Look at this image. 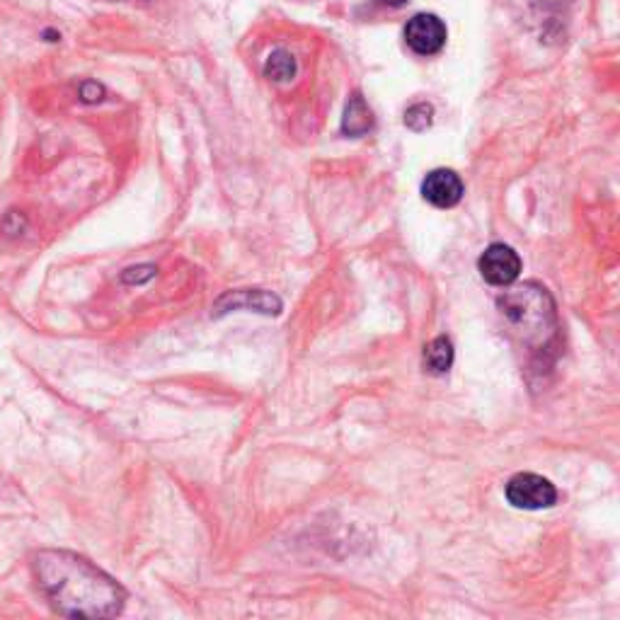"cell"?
<instances>
[{"instance_id":"6da1fadb","label":"cell","mask_w":620,"mask_h":620,"mask_svg":"<svg viewBox=\"0 0 620 620\" xmlns=\"http://www.w3.org/2000/svg\"><path fill=\"white\" fill-rule=\"evenodd\" d=\"M32 574L51 611L59 616L114 618L126 606L124 586L78 552L39 550L32 558Z\"/></svg>"},{"instance_id":"7a4b0ae2","label":"cell","mask_w":620,"mask_h":620,"mask_svg":"<svg viewBox=\"0 0 620 620\" xmlns=\"http://www.w3.org/2000/svg\"><path fill=\"white\" fill-rule=\"evenodd\" d=\"M497 308L507 323L509 335L531 356H546L548 352L558 350L560 320L546 287L536 284V281L511 287L497 299Z\"/></svg>"},{"instance_id":"3957f363","label":"cell","mask_w":620,"mask_h":620,"mask_svg":"<svg viewBox=\"0 0 620 620\" xmlns=\"http://www.w3.org/2000/svg\"><path fill=\"white\" fill-rule=\"evenodd\" d=\"M507 502L514 509L540 511L558 504V487L536 473H516L504 487Z\"/></svg>"},{"instance_id":"277c9868","label":"cell","mask_w":620,"mask_h":620,"mask_svg":"<svg viewBox=\"0 0 620 620\" xmlns=\"http://www.w3.org/2000/svg\"><path fill=\"white\" fill-rule=\"evenodd\" d=\"M483 279L493 287H511L521 275V257L514 247L504 243H493L477 259Z\"/></svg>"},{"instance_id":"5b68a950","label":"cell","mask_w":620,"mask_h":620,"mask_svg":"<svg viewBox=\"0 0 620 620\" xmlns=\"http://www.w3.org/2000/svg\"><path fill=\"white\" fill-rule=\"evenodd\" d=\"M446 32L443 20L434 13H420L405 25V41L408 47L417 53V57H434L446 47Z\"/></svg>"},{"instance_id":"8992f818","label":"cell","mask_w":620,"mask_h":620,"mask_svg":"<svg viewBox=\"0 0 620 620\" xmlns=\"http://www.w3.org/2000/svg\"><path fill=\"white\" fill-rule=\"evenodd\" d=\"M231 311H255L263 315H279L281 301L279 296H275V293L265 289H235V291H226L223 296H219L214 303L216 318H221V315Z\"/></svg>"},{"instance_id":"52a82bcc","label":"cell","mask_w":620,"mask_h":620,"mask_svg":"<svg viewBox=\"0 0 620 620\" xmlns=\"http://www.w3.org/2000/svg\"><path fill=\"white\" fill-rule=\"evenodd\" d=\"M465 194L463 180L455 175L453 170L437 168L427 172V178L422 182V197L437 209H453L455 204H461Z\"/></svg>"},{"instance_id":"ba28073f","label":"cell","mask_w":620,"mask_h":620,"mask_svg":"<svg viewBox=\"0 0 620 620\" xmlns=\"http://www.w3.org/2000/svg\"><path fill=\"white\" fill-rule=\"evenodd\" d=\"M374 129V114L372 107L366 105L362 93H354L350 97V102L344 107L342 117V134L344 136H366Z\"/></svg>"},{"instance_id":"9c48e42d","label":"cell","mask_w":620,"mask_h":620,"mask_svg":"<svg viewBox=\"0 0 620 620\" xmlns=\"http://www.w3.org/2000/svg\"><path fill=\"white\" fill-rule=\"evenodd\" d=\"M453 366V342L446 335L434 337V340L424 347V368L434 376L449 374Z\"/></svg>"},{"instance_id":"30bf717a","label":"cell","mask_w":620,"mask_h":620,"mask_svg":"<svg viewBox=\"0 0 620 620\" xmlns=\"http://www.w3.org/2000/svg\"><path fill=\"white\" fill-rule=\"evenodd\" d=\"M299 63L296 57L287 49H275L265 61V75L275 83H289L296 78Z\"/></svg>"},{"instance_id":"8fae6325","label":"cell","mask_w":620,"mask_h":620,"mask_svg":"<svg viewBox=\"0 0 620 620\" xmlns=\"http://www.w3.org/2000/svg\"><path fill=\"white\" fill-rule=\"evenodd\" d=\"M434 122V107L429 102H417L412 105L410 110L405 112V126L412 129V132H427Z\"/></svg>"},{"instance_id":"7c38bea8","label":"cell","mask_w":620,"mask_h":620,"mask_svg":"<svg viewBox=\"0 0 620 620\" xmlns=\"http://www.w3.org/2000/svg\"><path fill=\"white\" fill-rule=\"evenodd\" d=\"M158 269L156 265H138V267H129L122 271V284L126 287H141L148 284L150 279H156Z\"/></svg>"},{"instance_id":"4fadbf2b","label":"cell","mask_w":620,"mask_h":620,"mask_svg":"<svg viewBox=\"0 0 620 620\" xmlns=\"http://www.w3.org/2000/svg\"><path fill=\"white\" fill-rule=\"evenodd\" d=\"M27 231V216L23 211H8L0 219V233L5 238H20Z\"/></svg>"},{"instance_id":"5bb4252c","label":"cell","mask_w":620,"mask_h":620,"mask_svg":"<svg viewBox=\"0 0 620 620\" xmlns=\"http://www.w3.org/2000/svg\"><path fill=\"white\" fill-rule=\"evenodd\" d=\"M78 95H81V102H85V105H97V102L105 100L107 93H105V88H102V85L97 83V81H83Z\"/></svg>"},{"instance_id":"9a60e30c","label":"cell","mask_w":620,"mask_h":620,"mask_svg":"<svg viewBox=\"0 0 620 620\" xmlns=\"http://www.w3.org/2000/svg\"><path fill=\"white\" fill-rule=\"evenodd\" d=\"M41 37H45V41H51V45H57V41H61V32L45 29V32H41Z\"/></svg>"},{"instance_id":"2e32d148","label":"cell","mask_w":620,"mask_h":620,"mask_svg":"<svg viewBox=\"0 0 620 620\" xmlns=\"http://www.w3.org/2000/svg\"><path fill=\"white\" fill-rule=\"evenodd\" d=\"M378 3L390 5V8H400V5H405V3H408V0H378Z\"/></svg>"}]
</instances>
